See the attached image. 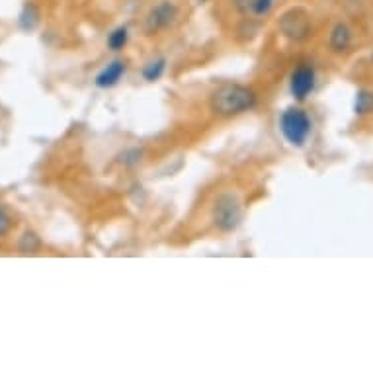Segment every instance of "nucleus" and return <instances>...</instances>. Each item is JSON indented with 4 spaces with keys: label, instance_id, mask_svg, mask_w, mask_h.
Segmentation results:
<instances>
[{
    "label": "nucleus",
    "instance_id": "f3484780",
    "mask_svg": "<svg viewBox=\"0 0 373 373\" xmlns=\"http://www.w3.org/2000/svg\"><path fill=\"white\" fill-rule=\"evenodd\" d=\"M372 61H373V55H372Z\"/></svg>",
    "mask_w": 373,
    "mask_h": 373
},
{
    "label": "nucleus",
    "instance_id": "9b49d317",
    "mask_svg": "<svg viewBox=\"0 0 373 373\" xmlns=\"http://www.w3.org/2000/svg\"><path fill=\"white\" fill-rule=\"evenodd\" d=\"M166 71V59H155V61H149L143 67V71H141V74H143V78H145L147 83H155V81H158L163 74H165Z\"/></svg>",
    "mask_w": 373,
    "mask_h": 373
},
{
    "label": "nucleus",
    "instance_id": "0eeeda50",
    "mask_svg": "<svg viewBox=\"0 0 373 373\" xmlns=\"http://www.w3.org/2000/svg\"><path fill=\"white\" fill-rule=\"evenodd\" d=\"M125 71H127L125 61L115 59V61H112L110 65H106L104 69L96 74V81H94V83H96L98 88H112V86H115V84L122 81V76L125 74Z\"/></svg>",
    "mask_w": 373,
    "mask_h": 373
},
{
    "label": "nucleus",
    "instance_id": "1a4fd4ad",
    "mask_svg": "<svg viewBox=\"0 0 373 373\" xmlns=\"http://www.w3.org/2000/svg\"><path fill=\"white\" fill-rule=\"evenodd\" d=\"M329 45L334 53H344L348 51V47L352 45V31L346 24H336L331 31V38H329Z\"/></svg>",
    "mask_w": 373,
    "mask_h": 373
},
{
    "label": "nucleus",
    "instance_id": "39448f33",
    "mask_svg": "<svg viewBox=\"0 0 373 373\" xmlns=\"http://www.w3.org/2000/svg\"><path fill=\"white\" fill-rule=\"evenodd\" d=\"M280 30L283 31V35H288L290 40H295V42H301L309 35V30H311V24H309V18L307 14L301 10H290L285 12L280 18Z\"/></svg>",
    "mask_w": 373,
    "mask_h": 373
},
{
    "label": "nucleus",
    "instance_id": "7ed1b4c3",
    "mask_svg": "<svg viewBox=\"0 0 373 373\" xmlns=\"http://www.w3.org/2000/svg\"><path fill=\"white\" fill-rule=\"evenodd\" d=\"M242 208L239 197L235 194H221L213 204V223L219 231L231 233L240 225Z\"/></svg>",
    "mask_w": 373,
    "mask_h": 373
},
{
    "label": "nucleus",
    "instance_id": "f03ea898",
    "mask_svg": "<svg viewBox=\"0 0 373 373\" xmlns=\"http://www.w3.org/2000/svg\"><path fill=\"white\" fill-rule=\"evenodd\" d=\"M313 122L301 108H288L280 117V131L285 141L293 147H303L311 135Z\"/></svg>",
    "mask_w": 373,
    "mask_h": 373
},
{
    "label": "nucleus",
    "instance_id": "4468645a",
    "mask_svg": "<svg viewBox=\"0 0 373 373\" xmlns=\"http://www.w3.org/2000/svg\"><path fill=\"white\" fill-rule=\"evenodd\" d=\"M20 249L22 252H35V250L40 249V239L33 235V233H26L24 237H22V242H20Z\"/></svg>",
    "mask_w": 373,
    "mask_h": 373
},
{
    "label": "nucleus",
    "instance_id": "20e7f679",
    "mask_svg": "<svg viewBox=\"0 0 373 373\" xmlns=\"http://www.w3.org/2000/svg\"><path fill=\"white\" fill-rule=\"evenodd\" d=\"M178 18V6L168 2V0H163L158 2L156 6L151 8L149 16H147V31L149 33H155V31L166 30L168 26H172Z\"/></svg>",
    "mask_w": 373,
    "mask_h": 373
},
{
    "label": "nucleus",
    "instance_id": "9d476101",
    "mask_svg": "<svg viewBox=\"0 0 373 373\" xmlns=\"http://www.w3.org/2000/svg\"><path fill=\"white\" fill-rule=\"evenodd\" d=\"M354 112L358 115H370L373 114V90L362 88L356 94V104H354Z\"/></svg>",
    "mask_w": 373,
    "mask_h": 373
},
{
    "label": "nucleus",
    "instance_id": "423d86ee",
    "mask_svg": "<svg viewBox=\"0 0 373 373\" xmlns=\"http://www.w3.org/2000/svg\"><path fill=\"white\" fill-rule=\"evenodd\" d=\"M315 81H317V74H315V69H313L311 65H301V67H297V69L291 73V96H293L295 100L303 102V100L315 90Z\"/></svg>",
    "mask_w": 373,
    "mask_h": 373
},
{
    "label": "nucleus",
    "instance_id": "dca6fc26",
    "mask_svg": "<svg viewBox=\"0 0 373 373\" xmlns=\"http://www.w3.org/2000/svg\"><path fill=\"white\" fill-rule=\"evenodd\" d=\"M197 2H208V0H197Z\"/></svg>",
    "mask_w": 373,
    "mask_h": 373
},
{
    "label": "nucleus",
    "instance_id": "f8f14e48",
    "mask_svg": "<svg viewBox=\"0 0 373 373\" xmlns=\"http://www.w3.org/2000/svg\"><path fill=\"white\" fill-rule=\"evenodd\" d=\"M129 42V30L125 28V26H119V28H115L110 35H108V47L112 49V51H122L125 45Z\"/></svg>",
    "mask_w": 373,
    "mask_h": 373
},
{
    "label": "nucleus",
    "instance_id": "6e6552de",
    "mask_svg": "<svg viewBox=\"0 0 373 373\" xmlns=\"http://www.w3.org/2000/svg\"><path fill=\"white\" fill-rule=\"evenodd\" d=\"M235 6L244 16L262 18V16L270 14L272 6H274V0H235Z\"/></svg>",
    "mask_w": 373,
    "mask_h": 373
},
{
    "label": "nucleus",
    "instance_id": "2eb2a0df",
    "mask_svg": "<svg viewBox=\"0 0 373 373\" xmlns=\"http://www.w3.org/2000/svg\"><path fill=\"white\" fill-rule=\"evenodd\" d=\"M12 227V217L10 213L6 211L4 206H0V237H4Z\"/></svg>",
    "mask_w": 373,
    "mask_h": 373
},
{
    "label": "nucleus",
    "instance_id": "f257e3e1",
    "mask_svg": "<svg viewBox=\"0 0 373 373\" xmlns=\"http://www.w3.org/2000/svg\"><path fill=\"white\" fill-rule=\"evenodd\" d=\"M209 104L215 114L223 117L244 114L256 106V94L242 84H223L217 90H213Z\"/></svg>",
    "mask_w": 373,
    "mask_h": 373
},
{
    "label": "nucleus",
    "instance_id": "ddd939ff",
    "mask_svg": "<svg viewBox=\"0 0 373 373\" xmlns=\"http://www.w3.org/2000/svg\"><path fill=\"white\" fill-rule=\"evenodd\" d=\"M38 20H40V12L33 4H26L24 10L20 14V26L24 30H33L38 26Z\"/></svg>",
    "mask_w": 373,
    "mask_h": 373
}]
</instances>
